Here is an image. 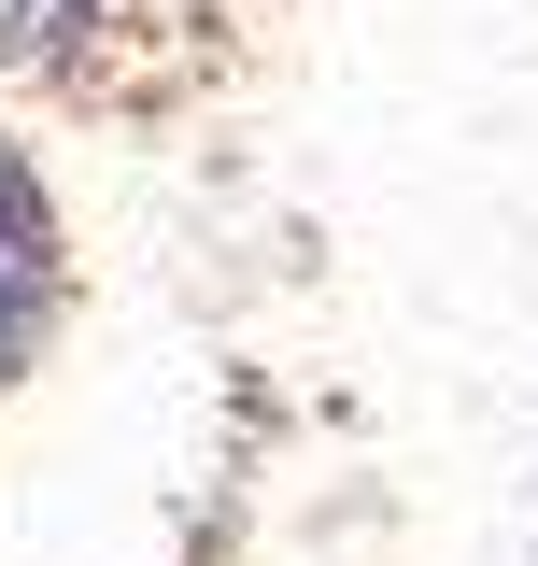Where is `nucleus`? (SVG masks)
I'll list each match as a JSON object with an SVG mask.
<instances>
[{
  "mask_svg": "<svg viewBox=\"0 0 538 566\" xmlns=\"http://www.w3.org/2000/svg\"><path fill=\"white\" fill-rule=\"evenodd\" d=\"M58 283H71V241H58V185H43V156L0 128V397L43 368L58 340Z\"/></svg>",
  "mask_w": 538,
  "mask_h": 566,
  "instance_id": "f257e3e1",
  "label": "nucleus"
},
{
  "mask_svg": "<svg viewBox=\"0 0 538 566\" xmlns=\"http://www.w3.org/2000/svg\"><path fill=\"white\" fill-rule=\"evenodd\" d=\"M114 0H0V71H71Z\"/></svg>",
  "mask_w": 538,
  "mask_h": 566,
  "instance_id": "f03ea898",
  "label": "nucleus"
}]
</instances>
